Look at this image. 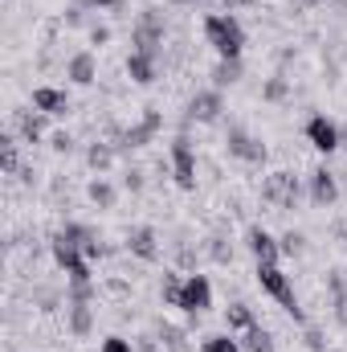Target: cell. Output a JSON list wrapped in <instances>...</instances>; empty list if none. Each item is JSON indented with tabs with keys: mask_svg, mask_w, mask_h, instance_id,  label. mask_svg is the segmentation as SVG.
Returning <instances> with one entry per match:
<instances>
[{
	"mask_svg": "<svg viewBox=\"0 0 347 352\" xmlns=\"http://www.w3.org/2000/svg\"><path fill=\"white\" fill-rule=\"evenodd\" d=\"M204 41L221 54V58H241L246 50V29L233 12H208L204 16Z\"/></svg>",
	"mask_w": 347,
	"mask_h": 352,
	"instance_id": "obj_1",
	"label": "cell"
},
{
	"mask_svg": "<svg viewBox=\"0 0 347 352\" xmlns=\"http://www.w3.org/2000/svg\"><path fill=\"white\" fill-rule=\"evenodd\" d=\"M258 287L270 295V299H278L298 324H307V316H302V307H298V299H294V287H290V278L282 274L278 263H258Z\"/></svg>",
	"mask_w": 347,
	"mask_h": 352,
	"instance_id": "obj_2",
	"label": "cell"
},
{
	"mask_svg": "<svg viewBox=\"0 0 347 352\" xmlns=\"http://www.w3.org/2000/svg\"><path fill=\"white\" fill-rule=\"evenodd\" d=\"M131 45L139 54H156L160 58V45H164V12L160 8H143L135 29H131Z\"/></svg>",
	"mask_w": 347,
	"mask_h": 352,
	"instance_id": "obj_3",
	"label": "cell"
},
{
	"mask_svg": "<svg viewBox=\"0 0 347 352\" xmlns=\"http://www.w3.org/2000/svg\"><path fill=\"white\" fill-rule=\"evenodd\" d=\"M261 201L274 209H298V176L294 173H270L261 184Z\"/></svg>",
	"mask_w": 347,
	"mask_h": 352,
	"instance_id": "obj_4",
	"label": "cell"
},
{
	"mask_svg": "<svg viewBox=\"0 0 347 352\" xmlns=\"http://www.w3.org/2000/svg\"><path fill=\"white\" fill-rule=\"evenodd\" d=\"M53 263L66 270L70 283H90V258L78 246H70L66 238H58V234H53Z\"/></svg>",
	"mask_w": 347,
	"mask_h": 352,
	"instance_id": "obj_5",
	"label": "cell"
},
{
	"mask_svg": "<svg viewBox=\"0 0 347 352\" xmlns=\"http://www.w3.org/2000/svg\"><path fill=\"white\" fill-rule=\"evenodd\" d=\"M164 127V115L156 111V107H147L143 111V119L135 123V127H127V131H119V148H127V152H135V148H147L152 140H156V131Z\"/></svg>",
	"mask_w": 347,
	"mask_h": 352,
	"instance_id": "obj_6",
	"label": "cell"
},
{
	"mask_svg": "<svg viewBox=\"0 0 347 352\" xmlns=\"http://www.w3.org/2000/svg\"><path fill=\"white\" fill-rule=\"evenodd\" d=\"M208 307H213V283H208V274H188L184 278V295H180V311L204 316Z\"/></svg>",
	"mask_w": 347,
	"mask_h": 352,
	"instance_id": "obj_7",
	"label": "cell"
},
{
	"mask_svg": "<svg viewBox=\"0 0 347 352\" xmlns=\"http://www.w3.org/2000/svg\"><path fill=\"white\" fill-rule=\"evenodd\" d=\"M172 176L180 188H196V152H192L188 135H176L172 140Z\"/></svg>",
	"mask_w": 347,
	"mask_h": 352,
	"instance_id": "obj_8",
	"label": "cell"
},
{
	"mask_svg": "<svg viewBox=\"0 0 347 352\" xmlns=\"http://www.w3.org/2000/svg\"><path fill=\"white\" fill-rule=\"evenodd\" d=\"M225 148H229L233 160H246V164H261V160H265V144H261L258 135H250L246 127H229Z\"/></svg>",
	"mask_w": 347,
	"mask_h": 352,
	"instance_id": "obj_9",
	"label": "cell"
},
{
	"mask_svg": "<svg viewBox=\"0 0 347 352\" xmlns=\"http://www.w3.org/2000/svg\"><path fill=\"white\" fill-rule=\"evenodd\" d=\"M221 111H225V98H221V90H196L192 98H188V123H217L221 119Z\"/></svg>",
	"mask_w": 347,
	"mask_h": 352,
	"instance_id": "obj_10",
	"label": "cell"
},
{
	"mask_svg": "<svg viewBox=\"0 0 347 352\" xmlns=\"http://www.w3.org/2000/svg\"><path fill=\"white\" fill-rule=\"evenodd\" d=\"M307 140H311V148H319V152H335L339 144H344V131L327 119V115H311L307 119Z\"/></svg>",
	"mask_w": 347,
	"mask_h": 352,
	"instance_id": "obj_11",
	"label": "cell"
},
{
	"mask_svg": "<svg viewBox=\"0 0 347 352\" xmlns=\"http://www.w3.org/2000/svg\"><path fill=\"white\" fill-rule=\"evenodd\" d=\"M127 250H131L135 258H143V263H156V258H160V234H156L152 226H135V230L127 234Z\"/></svg>",
	"mask_w": 347,
	"mask_h": 352,
	"instance_id": "obj_12",
	"label": "cell"
},
{
	"mask_svg": "<svg viewBox=\"0 0 347 352\" xmlns=\"http://www.w3.org/2000/svg\"><path fill=\"white\" fill-rule=\"evenodd\" d=\"M311 201H315V205H323V209L339 201V180H335L331 168H323V164L311 173Z\"/></svg>",
	"mask_w": 347,
	"mask_h": 352,
	"instance_id": "obj_13",
	"label": "cell"
},
{
	"mask_svg": "<svg viewBox=\"0 0 347 352\" xmlns=\"http://www.w3.org/2000/svg\"><path fill=\"white\" fill-rule=\"evenodd\" d=\"M246 246L254 250V258H258V263H278V254H282L278 238H274L270 230H261V226H254V230L246 234Z\"/></svg>",
	"mask_w": 347,
	"mask_h": 352,
	"instance_id": "obj_14",
	"label": "cell"
},
{
	"mask_svg": "<svg viewBox=\"0 0 347 352\" xmlns=\"http://www.w3.org/2000/svg\"><path fill=\"white\" fill-rule=\"evenodd\" d=\"M156 70H160L156 54H139V50H131V58H127V78H131V82L152 87V82H156Z\"/></svg>",
	"mask_w": 347,
	"mask_h": 352,
	"instance_id": "obj_15",
	"label": "cell"
},
{
	"mask_svg": "<svg viewBox=\"0 0 347 352\" xmlns=\"http://www.w3.org/2000/svg\"><path fill=\"white\" fill-rule=\"evenodd\" d=\"M66 78H70L74 87H90V82L98 78V62H94V54H90V50L74 54V58L66 62Z\"/></svg>",
	"mask_w": 347,
	"mask_h": 352,
	"instance_id": "obj_16",
	"label": "cell"
},
{
	"mask_svg": "<svg viewBox=\"0 0 347 352\" xmlns=\"http://www.w3.org/2000/svg\"><path fill=\"white\" fill-rule=\"evenodd\" d=\"M33 107L41 111V115H66L70 111V94L58 87H37L33 90Z\"/></svg>",
	"mask_w": 347,
	"mask_h": 352,
	"instance_id": "obj_17",
	"label": "cell"
},
{
	"mask_svg": "<svg viewBox=\"0 0 347 352\" xmlns=\"http://www.w3.org/2000/svg\"><path fill=\"white\" fill-rule=\"evenodd\" d=\"M66 324H70V336H90L94 332V307L90 303H66Z\"/></svg>",
	"mask_w": 347,
	"mask_h": 352,
	"instance_id": "obj_18",
	"label": "cell"
},
{
	"mask_svg": "<svg viewBox=\"0 0 347 352\" xmlns=\"http://www.w3.org/2000/svg\"><path fill=\"white\" fill-rule=\"evenodd\" d=\"M16 135H21V144H41V135H45V115H41V111H21V115H16Z\"/></svg>",
	"mask_w": 347,
	"mask_h": 352,
	"instance_id": "obj_19",
	"label": "cell"
},
{
	"mask_svg": "<svg viewBox=\"0 0 347 352\" xmlns=\"http://www.w3.org/2000/svg\"><path fill=\"white\" fill-rule=\"evenodd\" d=\"M327 291H331V303H335V320L347 328V274L344 270H327Z\"/></svg>",
	"mask_w": 347,
	"mask_h": 352,
	"instance_id": "obj_20",
	"label": "cell"
},
{
	"mask_svg": "<svg viewBox=\"0 0 347 352\" xmlns=\"http://www.w3.org/2000/svg\"><path fill=\"white\" fill-rule=\"evenodd\" d=\"M225 324H229V332H246V328H254L258 320H254V307H250V303H229V307H225Z\"/></svg>",
	"mask_w": 347,
	"mask_h": 352,
	"instance_id": "obj_21",
	"label": "cell"
},
{
	"mask_svg": "<svg viewBox=\"0 0 347 352\" xmlns=\"http://www.w3.org/2000/svg\"><path fill=\"white\" fill-rule=\"evenodd\" d=\"M213 82H217V90L241 82V58H221V62H217V70H213Z\"/></svg>",
	"mask_w": 347,
	"mask_h": 352,
	"instance_id": "obj_22",
	"label": "cell"
},
{
	"mask_svg": "<svg viewBox=\"0 0 347 352\" xmlns=\"http://www.w3.org/2000/svg\"><path fill=\"white\" fill-rule=\"evenodd\" d=\"M241 349H246V352H274V336H270L261 324H254V328H246Z\"/></svg>",
	"mask_w": 347,
	"mask_h": 352,
	"instance_id": "obj_23",
	"label": "cell"
},
{
	"mask_svg": "<svg viewBox=\"0 0 347 352\" xmlns=\"http://www.w3.org/2000/svg\"><path fill=\"white\" fill-rule=\"evenodd\" d=\"M90 201L98 205V209H115V201H119V192H115V184L110 180H90Z\"/></svg>",
	"mask_w": 347,
	"mask_h": 352,
	"instance_id": "obj_24",
	"label": "cell"
},
{
	"mask_svg": "<svg viewBox=\"0 0 347 352\" xmlns=\"http://www.w3.org/2000/svg\"><path fill=\"white\" fill-rule=\"evenodd\" d=\"M86 164L94 168V173H106V168L115 164V148H110V144H90L86 148Z\"/></svg>",
	"mask_w": 347,
	"mask_h": 352,
	"instance_id": "obj_25",
	"label": "cell"
},
{
	"mask_svg": "<svg viewBox=\"0 0 347 352\" xmlns=\"http://www.w3.org/2000/svg\"><path fill=\"white\" fill-rule=\"evenodd\" d=\"M0 168L12 176V173H21V152H16V135H4L0 140Z\"/></svg>",
	"mask_w": 347,
	"mask_h": 352,
	"instance_id": "obj_26",
	"label": "cell"
},
{
	"mask_svg": "<svg viewBox=\"0 0 347 352\" xmlns=\"http://www.w3.org/2000/svg\"><path fill=\"white\" fill-rule=\"evenodd\" d=\"M58 238H66L70 246H78V250H82L90 238H94V230H90V226H78V221H66V226L58 230Z\"/></svg>",
	"mask_w": 347,
	"mask_h": 352,
	"instance_id": "obj_27",
	"label": "cell"
},
{
	"mask_svg": "<svg viewBox=\"0 0 347 352\" xmlns=\"http://www.w3.org/2000/svg\"><path fill=\"white\" fill-rule=\"evenodd\" d=\"M180 295H184V278H180V274H164V283H160V299H164L168 307H180Z\"/></svg>",
	"mask_w": 347,
	"mask_h": 352,
	"instance_id": "obj_28",
	"label": "cell"
},
{
	"mask_svg": "<svg viewBox=\"0 0 347 352\" xmlns=\"http://www.w3.org/2000/svg\"><path fill=\"white\" fill-rule=\"evenodd\" d=\"M200 352H246V349H241V340H233V336H208Z\"/></svg>",
	"mask_w": 347,
	"mask_h": 352,
	"instance_id": "obj_29",
	"label": "cell"
},
{
	"mask_svg": "<svg viewBox=\"0 0 347 352\" xmlns=\"http://www.w3.org/2000/svg\"><path fill=\"white\" fill-rule=\"evenodd\" d=\"M278 246H282V254H290V258H294V254H302V250H307V238H302L298 230H290V234H282V238H278Z\"/></svg>",
	"mask_w": 347,
	"mask_h": 352,
	"instance_id": "obj_30",
	"label": "cell"
},
{
	"mask_svg": "<svg viewBox=\"0 0 347 352\" xmlns=\"http://www.w3.org/2000/svg\"><path fill=\"white\" fill-rule=\"evenodd\" d=\"M286 94H290V82H286L282 74H278V78H270V82H265V90H261V98H265V102H282Z\"/></svg>",
	"mask_w": 347,
	"mask_h": 352,
	"instance_id": "obj_31",
	"label": "cell"
},
{
	"mask_svg": "<svg viewBox=\"0 0 347 352\" xmlns=\"http://www.w3.org/2000/svg\"><path fill=\"white\" fill-rule=\"evenodd\" d=\"M90 299H94V283H70L66 303H90Z\"/></svg>",
	"mask_w": 347,
	"mask_h": 352,
	"instance_id": "obj_32",
	"label": "cell"
},
{
	"mask_svg": "<svg viewBox=\"0 0 347 352\" xmlns=\"http://www.w3.org/2000/svg\"><path fill=\"white\" fill-rule=\"evenodd\" d=\"M160 340H164L168 352H184V332H180V328H168V324H164V328H160Z\"/></svg>",
	"mask_w": 347,
	"mask_h": 352,
	"instance_id": "obj_33",
	"label": "cell"
},
{
	"mask_svg": "<svg viewBox=\"0 0 347 352\" xmlns=\"http://www.w3.org/2000/svg\"><path fill=\"white\" fill-rule=\"evenodd\" d=\"M86 8H90V0H70V8H66V25H82V21H86Z\"/></svg>",
	"mask_w": 347,
	"mask_h": 352,
	"instance_id": "obj_34",
	"label": "cell"
},
{
	"mask_svg": "<svg viewBox=\"0 0 347 352\" xmlns=\"http://www.w3.org/2000/svg\"><path fill=\"white\" fill-rule=\"evenodd\" d=\"M208 254H213V263H233V250L225 246V238H213L208 242Z\"/></svg>",
	"mask_w": 347,
	"mask_h": 352,
	"instance_id": "obj_35",
	"label": "cell"
},
{
	"mask_svg": "<svg viewBox=\"0 0 347 352\" xmlns=\"http://www.w3.org/2000/svg\"><path fill=\"white\" fill-rule=\"evenodd\" d=\"M98 352H135V349H131V340H127V336H106Z\"/></svg>",
	"mask_w": 347,
	"mask_h": 352,
	"instance_id": "obj_36",
	"label": "cell"
},
{
	"mask_svg": "<svg viewBox=\"0 0 347 352\" xmlns=\"http://www.w3.org/2000/svg\"><path fill=\"white\" fill-rule=\"evenodd\" d=\"M37 303H41V311H53L58 307V291L53 287H37Z\"/></svg>",
	"mask_w": 347,
	"mask_h": 352,
	"instance_id": "obj_37",
	"label": "cell"
},
{
	"mask_svg": "<svg viewBox=\"0 0 347 352\" xmlns=\"http://www.w3.org/2000/svg\"><path fill=\"white\" fill-rule=\"evenodd\" d=\"M307 349H311V352H327V340H323V332H319V328H307Z\"/></svg>",
	"mask_w": 347,
	"mask_h": 352,
	"instance_id": "obj_38",
	"label": "cell"
},
{
	"mask_svg": "<svg viewBox=\"0 0 347 352\" xmlns=\"http://www.w3.org/2000/svg\"><path fill=\"white\" fill-rule=\"evenodd\" d=\"M49 148H53V152H70V148H74V135H70V131H58V135L49 140Z\"/></svg>",
	"mask_w": 347,
	"mask_h": 352,
	"instance_id": "obj_39",
	"label": "cell"
},
{
	"mask_svg": "<svg viewBox=\"0 0 347 352\" xmlns=\"http://www.w3.org/2000/svg\"><path fill=\"white\" fill-rule=\"evenodd\" d=\"M123 184H127L131 192H139V188H143V173H135V168H131V173L123 176Z\"/></svg>",
	"mask_w": 347,
	"mask_h": 352,
	"instance_id": "obj_40",
	"label": "cell"
},
{
	"mask_svg": "<svg viewBox=\"0 0 347 352\" xmlns=\"http://www.w3.org/2000/svg\"><path fill=\"white\" fill-rule=\"evenodd\" d=\"M90 41H94V45H106V41H110V29L94 25V29H90Z\"/></svg>",
	"mask_w": 347,
	"mask_h": 352,
	"instance_id": "obj_41",
	"label": "cell"
},
{
	"mask_svg": "<svg viewBox=\"0 0 347 352\" xmlns=\"http://www.w3.org/2000/svg\"><path fill=\"white\" fill-rule=\"evenodd\" d=\"M16 176H21V184H33V180H37V173H33L29 164H21V173H16Z\"/></svg>",
	"mask_w": 347,
	"mask_h": 352,
	"instance_id": "obj_42",
	"label": "cell"
},
{
	"mask_svg": "<svg viewBox=\"0 0 347 352\" xmlns=\"http://www.w3.org/2000/svg\"><path fill=\"white\" fill-rule=\"evenodd\" d=\"M90 4H94V8H115L119 0H90Z\"/></svg>",
	"mask_w": 347,
	"mask_h": 352,
	"instance_id": "obj_43",
	"label": "cell"
},
{
	"mask_svg": "<svg viewBox=\"0 0 347 352\" xmlns=\"http://www.w3.org/2000/svg\"><path fill=\"white\" fill-rule=\"evenodd\" d=\"M307 4H315V0H307Z\"/></svg>",
	"mask_w": 347,
	"mask_h": 352,
	"instance_id": "obj_44",
	"label": "cell"
},
{
	"mask_svg": "<svg viewBox=\"0 0 347 352\" xmlns=\"http://www.w3.org/2000/svg\"><path fill=\"white\" fill-rule=\"evenodd\" d=\"M344 238H347V234H344Z\"/></svg>",
	"mask_w": 347,
	"mask_h": 352,
	"instance_id": "obj_45",
	"label": "cell"
}]
</instances>
